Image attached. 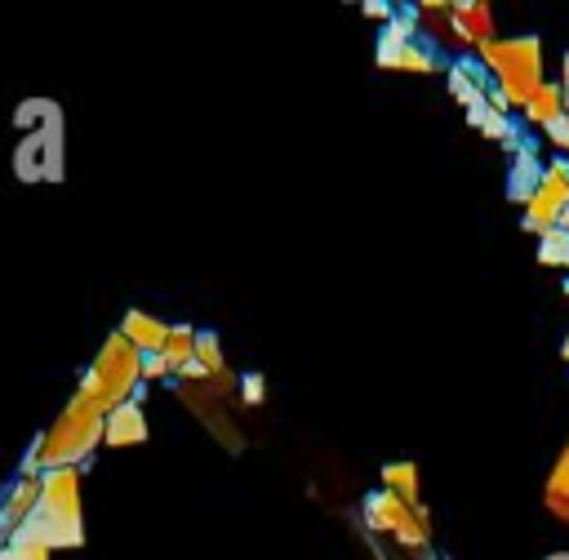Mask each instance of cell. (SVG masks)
Returning <instances> with one entry per match:
<instances>
[{
	"mask_svg": "<svg viewBox=\"0 0 569 560\" xmlns=\"http://www.w3.org/2000/svg\"><path fill=\"white\" fill-rule=\"evenodd\" d=\"M18 547L36 551H67L84 542V520H80V467H58L40 476V502L36 511L13 529Z\"/></svg>",
	"mask_w": 569,
	"mask_h": 560,
	"instance_id": "6da1fadb",
	"label": "cell"
},
{
	"mask_svg": "<svg viewBox=\"0 0 569 560\" xmlns=\"http://www.w3.org/2000/svg\"><path fill=\"white\" fill-rule=\"evenodd\" d=\"M102 444V413H93L89 404L80 400H67V409L53 418L49 431L36 436V444L27 449L22 458V471L18 476H44V471H58V467H80L93 458V449Z\"/></svg>",
	"mask_w": 569,
	"mask_h": 560,
	"instance_id": "7a4b0ae2",
	"label": "cell"
},
{
	"mask_svg": "<svg viewBox=\"0 0 569 560\" xmlns=\"http://www.w3.org/2000/svg\"><path fill=\"white\" fill-rule=\"evenodd\" d=\"M138 391H142V351L116 329V333H107V342L98 347L93 364L80 373L71 400H80V404H89L93 413L107 418L116 404L133 400Z\"/></svg>",
	"mask_w": 569,
	"mask_h": 560,
	"instance_id": "3957f363",
	"label": "cell"
},
{
	"mask_svg": "<svg viewBox=\"0 0 569 560\" xmlns=\"http://www.w3.org/2000/svg\"><path fill=\"white\" fill-rule=\"evenodd\" d=\"M480 67L489 71L493 89L511 111H525V102L542 89V44L538 36H511V40H489L476 49Z\"/></svg>",
	"mask_w": 569,
	"mask_h": 560,
	"instance_id": "277c9868",
	"label": "cell"
},
{
	"mask_svg": "<svg viewBox=\"0 0 569 560\" xmlns=\"http://www.w3.org/2000/svg\"><path fill=\"white\" fill-rule=\"evenodd\" d=\"M365 524H369L373 533L391 538V542L405 547V551H427V547H431V511H427L422 502L409 507L405 498H396V493H387V489H378V493L365 498Z\"/></svg>",
	"mask_w": 569,
	"mask_h": 560,
	"instance_id": "5b68a950",
	"label": "cell"
},
{
	"mask_svg": "<svg viewBox=\"0 0 569 560\" xmlns=\"http://www.w3.org/2000/svg\"><path fill=\"white\" fill-rule=\"evenodd\" d=\"M378 67L387 71H409V76H427V71H440V53L418 36V13L413 9H396V18L382 27L378 36V49H373Z\"/></svg>",
	"mask_w": 569,
	"mask_h": 560,
	"instance_id": "8992f818",
	"label": "cell"
},
{
	"mask_svg": "<svg viewBox=\"0 0 569 560\" xmlns=\"http://www.w3.org/2000/svg\"><path fill=\"white\" fill-rule=\"evenodd\" d=\"M13 178L18 182H62V116L31 129L13 147Z\"/></svg>",
	"mask_w": 569,
	"mask_h": 560,
	"instance_id": "52a82bcc",
	"label": "cell"
},
{
	"mask_svg": "<svg viewBox=\"0 0 569 560\" xmlns=\"http://www.w3.org/2000/svg\"><path fill=\"white\" fill-rule=\"evenodd\" d=\"M569 213V160H547L538 173L533 196L525 200V218L520 227L533 236H547L560 227V218Z\"/></svg>",
	"mask_w": 569,
	"mask_h": 560,
	"instance_id": "ba28073f",
	"label": "cell"
},
{
	"mask_svg": "<svg viewBox=\"0 0 569 560\" xmlns=\"http://www.w3.org/2000/svg\"><path fill=\"white\" fill-rule=\"evenodd\" d=\"M449 22H453V40H458V58L476 53L480 44L493 40V9L485 0H453L449 4Z\"/></svg>",
	"mask_w": 569,
	"mask_h": 560,
	"instance_id": "9c48e42d",
	"label": "cell"
},
{
	"mask_svg": "<svg viewBox=\"0 0 569 560\" xmlns=\"http://www.w3.org/2000/svg\"><path fill=\"white\" fill-rule=\"evenodd\" d=\"M445 76H449V93H453V102H458L467 116H471V111H480V107L489 102L493 80H489V71L480 67V58H476V53L453 58V62L445 67Z\"/></svg>",
	"mask_w": 569,
	"mask_h": 560,
	"instance_id": "30bf717a",
	"label": "cell"
},
{
	"mask_svg": "<svg viewBox=\"0 0 569 560\" xmlns=\"http://www.w3.org/2000/svg\"><path fill=\"white\" fill-rule=\"evenodd\" d=\"M147 440V413H142V400H124L116 404L107 418H102V444L111 449H129V444H142Z\"/></svg>",
	"mask_w": 569,
	"mask_h": 560,
	"instance_id": "8fae6325",
	"label": "cell"
},
{
	"mask_svg": "<svg viewBox=\"0 0 569 560\" xmlns=\"http://www.w3.org/2000/svg\"><path fill=\"white\" fill-rule=\"evenodd\" d=\"M120 333L142 351V356H160L164 351V338H169V324L142 307H129L124 320H120Z\"/></svg>",
	"mask_w": 569,
	"mask_h": 560,
	"instance_id": "7c38bea8",
	"label": "cell"
},
{
	"mask_svg": "<svg viewBox=\"0 0 569 560\" xmlns=\"http://www.w3.org/2000/svg\"><path fill=\"white\" fill-rule=\"evenodd\" d=\"M560 116H565V89L551 84V80H542V89H538V93L525 102V111H520V120L533 124V129H551Z\"/></svg>",
	"mask_w": 569,
	"mask_h": 560,
	"instance_id": "4fadbf2b",
	"label": "cell"
},
{
	"mask_svg": "<svg viewBox=\"0 0 569 560\" xmlns=\"http://www.w3.org/2000/svg\"><path fill=\"white\" fill-rule=\"evenodd\" d=\"M196 333L200 329H191V324H169V338H164V364H169V373H187L191 364H196Z\"/></svg>",
	"mask_w": 569,
	"mask_h": 560,
	"instance_id": "5bb4252c",
	"label": "cell"
},
{
	"mask_svg": "<svg viewBox=\"0 0 569 560\" xmlns=\"http://www.w3.org/2000/svg\"><path fill=\"white\" fill-rule=\"evenodd\" d=\"M467 124H471V129H480L489 142H502L507 151H520V138H516V129H511V120H507L502 111L480 107V111H471V116H467Z\"/></svg>",
	"mask_w": 569,
	"mask_h": 560,
	"instance_id": "9a60e30c",
	"label": "cell"
},
{
	"mask_svg": "<svg viewBox=\"0 0 569 560\" xmlns=\"http://www.w3.org/2000/svg\"><path fill=\"white\" fill-rule=\"evenodd\" d=\"M382 489L387 493H396V498H405L409 507H418V462H387L382 467Z\"/></svg>",
	"mask_w": 569,
	"mask_h": 560,
	"instance_id": "2e32d148",
	"label": "cell"
},
{
	"mask_svg": "<svg viewBox=\"0 0 569 560\" xmlns=\"http://www.w3.org/2000/svg\"><path fill=\"white\" fill-rule=\"evenodd\" d=\"M53 116H62V107H58L53 98H22V102L13 107V129H18V133H31V129L49 124Z\"/></svg>",
	"mask_w": 569,
	"mask_h": 560,
	"instance_id": "e0dca14e",
	"label": "cell"
},
{
	"mask_svg": "<svg viewBox=\"0 0 569 560\" xmlns=\"http://www.w3.org/2000/svg\"><path fill=\"white\" fill-rule=\"evenodd\" d=\"M196 364H200L204 382H209V378H227V373H231V369H227V356H222V338H218V333H209V329H200V333H196Z\"/></svg>",
	"mask_w": 569,
	"mask_h": 560,
	"instance_id": "ac0fdd59",
	"label": "cell"
},
{
	"mask_svg": "<svg viewBox=\"0 0 569 560\" xmlns=\"http://www.w3.org/2000/svg\"><path fill=\"white\" fill-rule=\"evenodd\" d=\"M547 511L569 524V444H565V453H560V462L547 480Z\"/></svg>",
	"mask_w": 569,
	"mask_h": 560,
	"instance_id": "d6986e66",
	"label": "cell"
},
{
	"mask_svg": "<svg viewBox=\"0 0 569 560\" xmlns=\"http://www.w3.org/2000/svg\"><path fill=\"white\" fill-rule=\"evenodd\" d=\"M538 262L542 267H556V271H569V231L565 227L538 236Z\"/></svg>",
	"mask_w": 569,
	"mask_h": 560,
	"instance_id": "ffe728a7",
	"label": "cell"
},
{
	"mask_svg": "<svg viewBox=\"0 0 569 560\" xmlns=\"http://www.w3.org/2000/svg\"><path fill=\"white\" fill-rule=\"evenodd\" d=\"M236 400L249 404V409H258V404L267 400V378H262V373H244V378L236 382Z\"/></svg>",
	"mask_w": 569,
	"mask_h": 560,
	"instance_id": "44dd1931",
	"label": "cell"
},
{
	"mask_svg": "<svg viewBox=\"0 0 569 560\" xmlns=\"http://www.w3.org/2000/svg\"><path fill=\"white\" fill-rule=\"evenodd\" d=\"M160 378H173L169 364H164V356H142V387L147 382H160Z\"/></svg>",
	"mask_w": 569,
	"mask_h": 560,
	"instance_id": "7402d4cb",
	"label": "cell"
},
{
	"mask_svg": "<svg viewBox=\"0 0 569 560\" xmlns=\"http://www.w3.org/2000/svg\"><path fill=\"white\" fill-rule=\"evenodd\" d=\"M360 13H365V18H373V22H382V27H387V22H391V18H396V4H387V0H365V4H360Z\"/></svg>",
	"mask_w": 569,
	"mask_h": 560,
	"instance_id": "603a6c76",
	"label": "cell"
},
{
	"mask_svg": "<svg viewBox=\"0 0 569 560\" xmlns=\"http://www.w3.org/2000/svg\"><path fill=\"white\" fill-rule=\"evenodd\" d=\"M542 133H547V142H551L560 156H569V120H565V116H560L551 129H542Z\"/></svg>",
	"mask_w": 569,
	"mask_h": 560,
	"instance_id": "cb8c5ba5",
	"label": "cell"
},
{
	"mask_svg": "<svg viewBox=\"0 0 569 560\" xmlns=\"http://www.w3.org/2000/svg\"><path fill=\"white\" fill-rule=\"evenodd\" d=\"M0 560H49V551H36V547H18V542H9V547H0Z\"/></svg>",
	"mask_w": 569,
	"mask_h": 560,
	"instance_id": "d4e9b609",
	"label": "cell"
},
{
	"mask_svg": "<svg viewBox=\"0 0 569 560\" xmlns=\"http://www.w3.org/2000/svg\"><path fill=\"white\" fill-rule=\"evenodd\" d=\"M560 356H565V360H569V338H565V342H560Z\"/></svg>",
	"mask_w": 569,
	"mask_h": 560,
	"instance_id": "484cf974",
	"label": "cell"
}]
</instances>
